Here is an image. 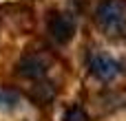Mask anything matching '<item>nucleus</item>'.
<instances>
[{"label":"nucleus","instance_id":"obj_1","mask_svg":"<svg viewBox=\"0 0 126 121\" xmlns=\"http://www.w3.org/2000/svg\"><path fill=\"white\" fill-rule=\"evenodd\" d=\"M95 22L109 37H126V0H102L95 9Z\"/></svg>","mask_w":126,"mask_h":121},{"label":"nucleus","instance_id":"obj_5","mask_svg":"<svg viewBox=\"0 0 126 121\" xmlns=\"http://www.w3.org/2000/svg\"><path fill=\"white\" fill-rule=\"evenodd\" d=\"M64 121H89V115L82 106H71L64 112Z\"/></svg>","mask_w":126,"mask_h":121},{"label":"nucleus","instance_id":"obj_2","mask_svg":"<svg viewBox=\"0 0 126 121\" xmlns=\"http://www.w3.org/2000/svg\"><path fill=\"white\" fill-rule=\"evenodd\" d=\"M89 71L93 77H97L100 82H111L120 75L122 71V64L111 57L109 53H102V51H95L89 55Z\"/></svg>","mask_w":126,"mask_h":121},{"label":"nucleus","instance_id":"obj_4","mask_svg":"<svg viewBox=\"0 0 126 121\" xmlns=\"http://www.w3.org/2000/svg\"><path fill=\"white\" fill-rule=\"evenodd\" d=\"M18 68H20V75H24V77H29V79H40V77L47 75L49 62H47V57L33 53V55L22 57V62H20Z\"/></svg>","mask_w":126,"mask_h":121},{"label":"nucleus","instance_id":"obj_3","mask_svg":"<svg viewBox=\"0 0 126 121\" xmlns=\"http://www.w3.org/2000/svg\"><path fill=\"white\" fill-rule=\"evenodd\" d=\"M47 29H49V35L58 44H66V42H71V37L75 33V18L64 11H53L47 18Z\"/></svg>","mask_w":126,"mask_h":121},{"label":"nucleus","instance_id":"obj_6","mask_svg":"<svg viewBox=\"0 0 126 121\" xmlns=\"http://www.w3.org/2000/svg\"><path fill=\"white\" fill-rule=\"evenodd\" d=\"M13 104H18V95L11 90L0 88V108H11Z\"/></svg>","mask_w":126,"mask_h":121}]
</instances>
